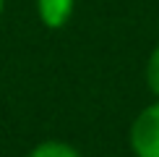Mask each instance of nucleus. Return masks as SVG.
<instances>
[{
	"instance_id": "5",
	"label": "nucleus",
	"mask_w": 159,
	"mask_h": 157,
	"mask_svg": "<svg viewBox=\"0 0 159 157\" xmlns=\"http://www.w3.org/2000/svg\"><path fill=\"white\" fill-rule=\"evenodd\" d=\"M3 11H5V0H0V16H3Z\"/></svg>"
},
{
	"instance_id": "3",
	"label": "nucleus",
	"mask_w": 159,
	"mask_h": 157,
	"mask_svg": "<svg viewBox=\"0 0 159 157\" xmlns=\"http://www.w3.org/2000/svg\"><path fill=\"white\" fill-rule=\"evenodd\" d=\"M26 157H84L73 144L60 141V139H47V141H39L37 147H31V152Z\"/></svg>"
},
{
	"instance_id": "4",
	"label": "nucleus",
	"mask_w": 159,
	"mask_h": 157,
	"mask_svg": "<svg viewBox=\"0 0 159 157\" xmlns=\"http://www.w3.org/2000/svg\"><path fill=\"white\" fill-rule=\"evenodd\" d=\"M143 78H146V87L149 92L159 100V45L149 52V60H146V68H143Z\"/></svg>"
},
{
	"instance_id": "1",
	"label": "nucleus",
	"mask_w": 159,
	"mask_h": 157,
	"mask_svg": "<svg viewBox=\"0 0 159 157\" xmlns=\"http://www.w3.org/2000/svg\"><path fill=\"white\" fill-rule=\"evenodd\" d=\"M128 147L133 157H159V100L133 118L128 128Z\"/></svg>"
},
{
	"instance_id": "2",
	"label": "nucleus",
	"mask_w": 159,
	"mask_h": 157,
	"mask_svg": "<svg viewBox=\"0 0 159 157\" xmlns=\"http://www.w3.org/2000/svg\"><path fill=\"white\" fill-rule=\"evenodd\" d=\"M76 11V0H37V16L44 29H63L70 24Z\"/></svg>"
}]
</instances>
